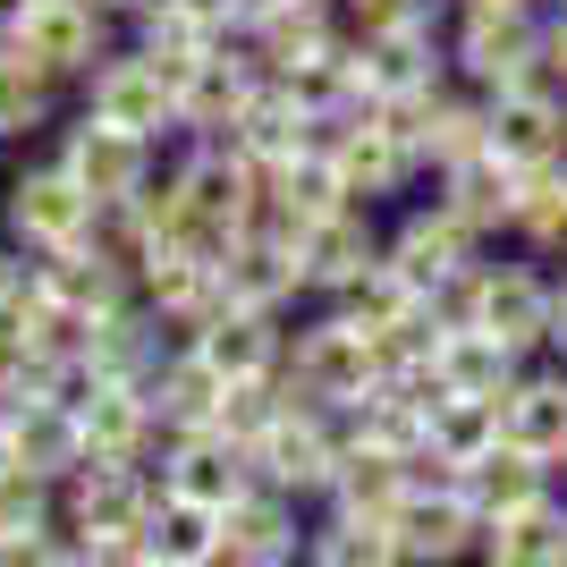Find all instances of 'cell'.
Masks as SVG:
<instances>
[{
	"mask_svg": "<svg viewBox=\"0 0 567 567\" xmlns=\"http://www.w3.org/2000/svg\"><path fill=\"white\" fill-rule=\"evenodd\" d=\"M441 322H474V331H492L508 355H550V280L534 262H474L466 280L450 297H432Z\"/></svg>",
	"mask_w": 567,
	"mask_h": 567,
	"instance_id": "obj_1",
	"label": "cell"
},
{
	"mask_svg": "<svg viewBox=\"0 0 567 567\" xmlns=\"http://www.w3.org/2000/svg\"><path fill=\"white\" fill-rule=\"evenodd\" d=\"M483 144H492L517 178H525V169L567 162V76L550 69L543 51L525 60L517 85H499V94H492V111H483Z\"/></svg>",
	"mask_w": 567,
	"mask_h": 567,
	"instance_id": "obj_2",
	"label": "cell"
},
{
	"mask_svg": "<svg viewBox=\"0 0 567 567\" xmlns=\"http://www.w3.org/2000/svg\"><path fill=\"white\" fill-rule=\"evenodd\" d=\"M381 381H390V364H381L373 331H355L348 313L313 322V331L297 339V355H288V399L322 406V415H355Z\"/></svg>",
	"mask_w": 567,
	"mask_h": 567,
	"instance_id": "obj_3",
	"label": "cell"
},
{
	"mask_svg": "<svg viewBox=\"0 0 567 567\" xmlns=\"http://www.w3.org/2000/svg\"><path fill=\"white\" fill-rule=\"evenodd\" d=\"M339 450H348V415H322V406L288 399L280 424L262 432L246 457H255V483H271V492H288V499H331Z\"/></svg>",
	"mask_w": 567,
	"mask_h": 567,
	"instance_id": "obj_4",
	"label": "cell"
},
{
	"mask_svg": "<svg viewBox=\"0 0 567 567\" xmlns=\"http://www.w3.org/2000/svg\"><path fill=\"white\" fill-rule=\"evenodd\" d=\"M390 543H399L406 567L483 559V508L466 499V483H457V474H424V483L390 508Z\"/></svg>",
	"mask_w": 567,
	"mask_h": 567,
	"instance_id": "obj_5",
	"label": "cell"
},
{
	"mask_svg": "<svg viewBox=\"0 0 567 567\" xmlns=\"http://www.w3.org/2000/svg\"><path fill=\"white\" fill-rule=\"evenodd\" d=\"M162 483H144V466H102V457H76L51 492V517L69 543H102V534H136L144 508H153Z\"/></svg>",
	"mask_w": 567,
	"mask_h": 567,
	"instance_id": "obj_6",
	"label": "cell"
},
{
	"mask_svg": "<svg viewBox=\"0 0 567 567\" xmlns=\"http://www.w3.org/2000/svg\"><path fill=\"white\" fill-rule=\"evenodd\" d=\"M322 162H331V178H339V195H390L415 169V144L399 136V118L381 111V102H364V111H348V118H331V136H322Z\"/></svg>",
	"mask_w": 567,
	"mask_h": 567,
	"instance_id": "obj_7",
	"label": "cell"
},
{
	"mask_svg": "<svg viewBox=\"0 0 567 567\" xmlns=\"http://www.w3.org/2000/svg\"><path fill=\"white\" fill-rule=\"evenodd\" d=\"M474 246H483V237H474L457 213H441V204H432V213H415L399 237H390V246H381V262H390V271H399L415 297H450L474 262H483Z\"/></svg>",
	"mask_w": 567,
	"mask_h": 567,
	"instance_id": "obj_8",
	"label": "cell"
},
{
	"mask_svg": "<svg viewBox=\"0 0 567 567\" xmlns=\"http://www.w3.org/2000/svg\"><path fill=\"white\" fill-rule=\"evenodd\" d=\"M76 441H85V457H102V466H144V450H153V399H144L136 381H85L76 373Z\"/></svg>",
	"mask_w": 567,
	"mask_h": 567,
	"instance_id": "obj_9",
	"label": "cell"
},
{
	"mask_svg": "<svg viewBox=\"0 0 567 567\" xmlns=\"http://www.w3.org/2000/svg\"><path fill=\"white\" fill-rule=\"evenodd\" d=\"M297 499L271 492V483H246V492L220 508V567H297Z\"/></svg>",
	"mask_w": 567,
	"mask_h": 567,
	"instance_id": "obj_10",
	"label": "cell"
},
{
	"mask_svg": "<svg viewBox=\"0 0 567 567\" xmlns=\"http://www.w3.org/2000/svg\"><path fill=\"white\" fill-rule=\"evenodd\" d=\"M534 51H543V18H534V9H457V69H466L483 94L517 85Z\"/></svg>",
	"mask_w": 567,
	"mask_h": 567,
	"instance_id": "obj_11",
	"label": "cell"
},
{
	"mask_svg": "<svg viewBox=\"0 0 567 567\" xmlns=\"http://www.w3.org/2000/svg\"><path fill=\"white\" fill-rule=\"evenodd\" d=\"M271 237H280V229H271ZM288 255H297V280H306V288L348 297V288L381 262V246H373V229H364V213H355V204H339V213L306 220V229H288Z\"/></svg>",
	"mask_w": 567,
	"mask_h": 567,
	"instance_id": "obj_12",
	"label": "cell"
},
{
	"mask_svg": "<svg viewBox=\"0 0 567 567\" xmlns=\"http://www.w3.org/2000/svg\"><path fill=\"white\" fill-rule=\"evenodd\" d=\"M94 195L76 187L69 169H34V178H18V195H9V220H18L25 246H43V255H69V246H85L94 237Z\"/></svg>",
	"mask_w": 567,
	"mask_h": 567,
	"instance_id": "obj_13",
	"label": "cell"
},
{
	"mask_svg": "<svg viewBox=\"0 0 567 567\" xmlns=\"http://www.w3.org/2000/svg\"><path fill=\"white\" fill-rule=\"evenodd\" d=\"M255 483V457L237 450L229 432H169V457H162V492L178 499H204V508H229L237 492Z\"/></svg>",
	"mask_w": 567,
	"mask_h": 567,
	"instance_id": "obj_14",
	"label": "cell"
},
{
	"mask_svg": "<svg viewBox=\"0 0 567 567\" xmlns=\"http://www.w3.org/2000/svg\"><path fill=\"white\" fill-rule=\"evenodd\" d=\"M499 441L559 466L567 457V364H525L517 390L499 399Z\"/></svg>",
	"mask_w": 567,
	"mask_h": 567,
	"instance_id": "obj_15",
	"label": "cell"
},
{
	"mask_svg": "<svg viewBox=\"0 0 567 567\" xmlns=\"http://www.w3.org/2000/svg\"><path fill=\"white\" fill-rule=\"evenodd\" d=\"M525 373V355H508L492 331H474V322H450V331L432 339V381H441V399H508Z\"/></svg>",
	"mask_w": 567,
	"mask_h": 567,
	"instance_id": "obj_16",
	"label": "cell"
},
{
	"mask_svg": "<svg viewBox=\"0 0 567 567\" xmlns=\"http://www.w3.org/2000/svg\"><path fill=\"white\" fill-rule=\"evenodd\" d=\"M195 355L220 381H280V331H271V313H246V306L204 313L195 322Z\"/></svg>",
	"mask_w": 567,
	"mask_h": 567,
	"instance_id": "obj_17",
	"label": "cell"
},
{
	"mask_svg": "<svg viewBox=\"0 0 567 567\" xmlns=\"http://www.w3.org/2000/svg\"><path fill=\"white\" fill-rule=\"evenodd\" d=\"M60 169L94 195L102 213H111V204H127V195L144 187V136L111 127V118H85V127L69 136V162H60Z\"/></svg>",
	"mask_w": 567,
	"mask_h": 567,
	"instance_id": "obj_18",
	"label": "cell"
},
{
	"mask_svg": "<svg viewBox=\"0 0 567 567\" xmlns=\"http://www.w3.org/2000/svg\"><path fill=\"white\" fill-rule=\"evenodd\" d=\"M94 118H111V127H127V136H153L162 118H178V76L144 51V60H111V69L94 76Z\"/></svg>",
	"mask_w": 567,
	"mask_h": 567,
	"instance_id": "obj_19",
	"label": "cell"
},
{
	"mask_svg": "<svg viewBox=\"0 0 567 567\" xmlns=\"http://www.w3.org/2000/svg\"><path fill=\"white\" fill-rule=\"evenodd\" d=\"M483 567H567V492H543L483 525Z\"/></svg>",
	"mask_w": 567,
	"mask_h": 567,
	"instance_id": "obj_20",
	"label": "cell"
},
{
	"mask_svg": "<svg viewBox=\"0 0 567 567\" xmlns=\"http://www.w3.org/2000/svg\"><path fill=\"white\" fill-rule=\"evenodd\" d=\"M18 51L43 60L51 76L60 69H94L102 60V9L94 0H34V9L18 18Z\"/></svg>",
	"mask_w": 567,
	"mask_h": 567,
	"instance_id": "obj_21",
	"label": "cell"
},
{
	"mask_svg": "<svg viewBox=\"0 0 567 567\" xmlns=\"http://www.w3.org/2000/svg\"><path fill=\"white\" fill-rule=\"evenodd\" d=\"M136 543L153 550V567H220V508L178 499V492H153Z\"/></svg>",
	"mask_w": 567,
	"mask_h": 567,
	"instance_id": "obj_22",
	"label": "cell"
},
{
	"mask_svg": "<svg viewBox=\"0 0 567 567\" xmlns=\"http://www.w3.org/2000/svg\"><path fill=\"white\" fill-rule=\"evenodd\" d=\"M441 213H457L474 237L508 229V220H517V169L499 162L492 144L466 153V162H450V169H441Z\"/></svg>",
	"mask_w": 567,
	"mask_h": 567,
	"instance_id": "obj_23",
	"label": "cell"
},
{
	"mask_svg": "<svg viewBox=\"0 0 567 567\" xmlns=\"http://www.w3.org/2000/svg\"><path fill=\"white\" fill-rule=\"evenodd\" d=\"M144 399H153V424H162V432H204L220 415V399H229V381L187 348V355H162V364H153Z\"/></svg>",
	"mask_w": 567,
	"mask_h": 567,
	"instance_id": "obj_24",
	"label": "cell"
},
{
	"mask_svg": "<svg viewBox=\"0 0 567 567\" xmlns=\"http://www.w3.org/2000/svg\"><path fill=\"white\" fill-rule=\"evenodd\" d=\"M0 432H9V457L18 466H34V474H60L85 457V441H76V406L69 399H43V406H18V415H0Z\"/></svg>",
	"mask_w": 567,
	"mask_h": 567,
	"instance_id": "obj_25",
	"label": "cell"
},
{
	"mask_svg": "<svg viewBox=\"0 0 567 567\" xmlns=\"http://www.w3.org/2000/svg\"><path fill=\"white\" fill-rule=\"evenodd\" d=\"M144 51H153L169 76H187L195 60H213V51H220V0H153Z\"/></svg>",
	"mask_w": 567,
	"mask_h": 567,
	"instance_id": "obj_26",
	"label": "cell"
},
{
	"mask_svg": "<svg viewBox=\"0 0 567 567\" xmlns=\"http://www.w3.org/2000/svg\"><path fill=\"white\" fill-rule=\"evenodd\" d=\"M499 450V399H441L432 406V441H424V466L441 474H466Z\"/></svg>",
	"mask_w": 567,
	"mask_h": 567,
	"instance_id": "obj_27",
	"label": "cell"
},
{
	"mask_svg": "<svg viewBox=\"0 0 567 567\" xmlns=\"http://www.w3.org/2000/svg\"><path fill=\"white\" fill-rule=\"evenodd\" d=\"M457 483H466V499L483 508V525H492V517H508V508H525V499L559 492V466H543V457H525V450L499 441V450L483 457V466H466Z\"/></svg>",
	"mask_w": 567,
	"mask_h": 567,
	"instance_id": "obj_28",
	"label": "cell"
},
{
	"mask_svg": "<svg viewBox=\"0 0 567 567\" xmlns=\"http://www.w3.org/2000/svg\"><path fill=\"white\" fill-rule=\"evenodd\" d=\"M508 229H517L534 255H567V162L517 178V220H508Z\"/></svg>",
	"mask_w": 567,
	"mask_h": 567,
	"instance_id": "obj_29",
	"label": "cell"
},
{
	"mask_svg": "<svg viewBox=\"0 0 567 567\" xmlns=\"http://www.w3.org/2000/svg\"><path fill=\"white\" fill-rule=\"evenodd\" d=\"M306 567H399V543L381 517H339L331 508V525L306 534Z\"/></svg>",
	"mask_w": 567,
	"mask_h": 567,
	"instance_id": "obj_30",
	"label": "cell"
},
{
	"mask_svg": "<svg viewBox=\"0 0 567 567\" xmlns=\"http://www.w3.org/2000/svg\"><path fill=\"white\" fill-rule=\"evenodd\" d=\"M43 111H51V69L25 51H0V136L43 127Z\"/></svg>",
	"mask_w": 567,
	"mask_h": 567,
	"instance_id": "obj_31",
	"label": "cell"
},
{
	"mask_svg": "<svg viewBox=\"0 0 567 567\" xmlns=\"http://www.w3.org/2000/svg\"><path fill=\"white\" fill-rule=\"evenodd\" d=\"M51 492H60L51 474L0 457V543H9V534H34V525H60V517H51Z\"/></svg>",
	"mask_w": 567,
	"mask_h": 567,
	"instance_id": "obj_32",
	"label": "cell"
},
{
	"mask_svg": "<svg viewBox=\"0 0 567 567\" xmlns=\"http://www.w3.org/2000/svg\"><path fill=\"white\" fill-rule=\"evenodd\" d=\"M0 567H76V543L60 525H34V534H9V543H0Z\"/></svg>",
	"mask_w": 567,
	"mask_h": 567,
	"instance_id": "obj_33",
	"label": "cell"
},
{
	"mask_svg": "<svg viewBox=\"0 0 567 567\" xmlns=\"http://www.w3.org/2000/svg\"><path fill=\"white\" fill-rule=\"evenodd\" d=\"M441 0H355V25L364 34H406V25H432Z\"/></svg>",
	"mask_w": 567,
	"mask_h": 567,
	"instance_id": "obj_34",
	"label": "cell"
},
{
	"mask_svg": "<svg viewBox=\"0 0 567 567\" xmlns=\"http://www.w3.org/2000/svg\"><path fill=\"white\" fill-rule=\"evenodd\" d=\"M76 567H153V550L136 534H102V543H76Z\"/></svg>",
	"mask_w": 567,
	"mask_h": 567,
	"instance_id": "obj_35",
	"label": "cell"
},
{
	"mask_svg": "<svg viewBox=\"0 0 567 567\" xmlns=\"http://www.w3.org/2000/svg\"><path fill=\"white\" fill-rule=\"evenodd\" d=\"M543 60H550V69L567 76V0H559V9L543 18Z\"/></svg>",
	"mask_w": 567,
	"mask_h": 567,
	"instance_id": "obj_36",
	"label": "cell"
},
{
	"mask_svg": "<svg viewBox=\"0 0 567 567\" xmlns=\"http://www.w3.org/2000/svg\"><path fill=\"white\" fill-rule=\"evenodd\" d=\"M288 0H220V18H237V25H271Z\"/></svg>",
	"mask_w": 567,
	"mask_h": 567,
	"instance_id": "obj_37",
	"label": "cell"
},
{
	"mask_svg": "<svg viewBox=\"0 0 567 567\" xmlns=\"http://www.w3.org/2000/svg\"><path fill=\"white\" fill-rule=\"evenodd\" d=\"M550 355L567 364V280H550Z\"/></svg>",
	"mask_w": 567,
	"mask_h": 567,
	"instance_id": "obj_38",
	"label": "cell"
},
{
	"mask_svg": "<svg viewBox=\"0 0 567 567\" xmlns=\"http://www.w3.org/2000/svg\"><path fill=\"white\" fill-rule=\"evenodd\" d=\"M457 9H534L543 18V0H457Z\"/></svg>",
	"mask_w": 567,
	"mask_h": 567,
	"instance_id": "obj_39",
	"label": "cell"
},
{
	"mask_svg": "<svg viewBox=\"0 0 567 567\" xmlns=\"http://www.w3.org/2000/svg\"><path fill=\"white\" fill-rule=\"evenodd\" d=\"M25 9H34V0H0V25H18V18H25Z\"/></svg>",
	"mask_w": 567,
	"mask_h": 567,
	"instance_id": "obj_40",
	"label": "cell"
},
{
	"mask_svg": "<svg viewBox=\"0 0 567 567\" xmlns=\"http://www.w3.org/2000/svg\"><path fill=\"white\" fill-rule=\"evenodd\" d=\"M559 492H567V457H559Z\"/></svg>",
	"mask_w": 567,
	"mask_h": 567,
	"instance_id": "obj_41",
	"label": "cell"
},
{
	"mask_svg": "<svg viewBox=\"0 0 567 567\" xmlns=\"http://www.w3.org/2000/svg\"><path fill=\"white\" fill-rule=\"evenodd\" d=\"M0 457H9V432H0Z\"/></svg>",
	"mask_w": 567,
	"mask_h": 567,
	"instance_id": "obj_42",
	"label": "cell"
},
{
	"mask_svg": "<svg viewBox=\"0 0 567 567\" xmlns=\"http://www.w3.org/2000/svg\"><path fill=\"white\" fill-rule=\"evenodd\" d=\"M94 9H102V0H94ZM136 9H153V0H136Z\"/></svg>",
	"mask_w": 567,
	"mask_h": 567,
	"instance_id": "obj_43",
	"label": "cell"
},
{
	"mask_svg": "<svg viewBox=\"0 0 567 567\" xmlns=\"http://www.w3.org/2000/svg\"><path fill=\"white\" fill-rule=\"evenodd\" d=\"M543 9H559V0H543Z\"/></svg>",
	"mask_w": 567,
	"mask_h": 567,
	"instance_id": "obj_44",
	"label": "cell"
},
{
	"mask_svg": "<svg viewBox=\"0 0 567 567\" xmlns=\"http://www.w3.org/2000/svg\"><path fill=\"white\" fill-rule=\"evenodd\" d=\"M399 567H406V559H399Z\"/></svg>",
	"mask_w": 567,
	"mask_h": 567,
	"instance_id": "obj_45",
	"label": "cell"
}]
</instances>
